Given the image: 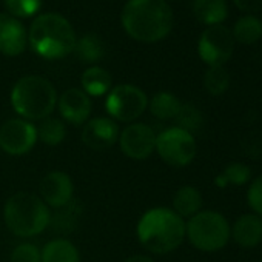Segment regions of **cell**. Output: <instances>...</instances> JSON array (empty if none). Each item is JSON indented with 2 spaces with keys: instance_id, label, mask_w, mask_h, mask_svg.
<instances>
[{
  "instance_id": "cell-1",
  "label": "cell",
  "mask_w": 262,
  "mask_h": 262,
  "mask_svg": "<svg viewBox=\"0 0 262 262\" xmlns=\"http://www.w3.org/2000/svg\"><path fill=\"white\" fill-rule=\"evenodd\" d=\"M120 20L129 37L155 43L170 34L174 17L165 0H129L122 10Z\"/></svg>"
},
{
  "instance_id": "cell-2",
  "label": "cell",
  "mask_w": 262,
  "mask_h": 262,
  "mask_svg": "<svg viewBox=\"0 0 262 262\" xmlns=\"http://www.w3.org/2000/svg\"><path fill=\"white\" fill-rule=\"evenodd\" d=\"M138 237L151 253L167 254L184 242L185 221L171 208H151L138 224Z\"/></svg>"
},
{
  "instance_id": "cell-3",
  "label": "cell",
  "mask_w": 262,
  "mask_h": 262,
  "mask_svg": "<svg viewBox=\"0 0 262 262\" xmlns=\"http://www.w3.org/2000/svg\"><path fill=\"white\" fill-rule=\"evenodd\" d=\"M76 42V33L71 24L56 13L37 16L28 31V43L43 59L56 60L71 54Z\"/></svg>"
},
{
  "instance_id": "cell-4",
  "label": "cell",
  "mask_w": 262,
  "mask_h": 262,
  "mask_svg": "<svg viewBox=\"0 0 262 262\" xmlns=\"http://www.w3.org/2000/svg\"><path fill=\"white\" fill-rule=\"evenodd\" d=\"M11 105L25 120L50 117L57 105V93L53 83L42 76H25L16 82L11 91Z\"/></svg>"
},
{
  "instance_id": "cell-5",
  "label": "cell",
  "mask_w": 262,
  "mask_h": 262,
  "mask_svg": "<svg viewBox=\"0 0 262 262\" xmlns=\"http://www.w3.org/2000/svg\"><path fill=\"white\" fill-rule=\"evenodd\" d=\"M4 219L10 231L19 237H31L42 233L51 219L48 205L36 194L16 193L4 208Z\"/></svg>"
},
{
  "instance_id": "cell-6",
  "label": "cell",
  "mask_w": 262,
  "mask_h": 262,
  "mask_svg": "<svg viewBox=\"0 0 262 262\" xmlns=\"http://www.w3.org/2000/svg\"><path fill=\"white\" fill-rule=\"evenodd\" d=\"M185 236L198 250L213 253L228 244L231 231L224 214L214 210H201L185 222Z\"/></svg>"
},
{
  "instance_id": "cell-7",
  "label": "cell",
  "mask_w": 262,
  "mask_h": 262,
  "mask_svg": "<svg viewBox=\"0 0 262 262\" xmlns=\"http://www.w3.org/2000/svg\"><path fill=\"white\" fill-rule=\"evenodd\" d=\"M156 151L165 164L181 168L194 161L198 145L188 131L173 126L156 136Z\"/></svg>"
},
{
  "instance_id": "cell-8",
  "label": "cell",
  "mask_w": 262,
  "mask_h": 262,
  "mask_svg": "<svg viewBox=\"0 0 262 262\" xmlns=\"http://www.w3.org/2000/svg\"><path fill=\"white\" fill-rule=\"evenodd\" d=\"M148 106L147 94L135 85H117L110 90L105 108L108 114L120 122L136 120Z\"/></svg>"
},
{
  "instance_id": "cell-9",
  "label": "cell",
  "mask_w": 262,
  "mask_h": 262,
  "mask_svg": "<svg viewBox=\"0 0 262 262\" xmlns=\"http://www.w3.org/2000/svg\"><path fill=\"white\" fill-rule=\"evenodd\" d=\"M234 39L231 31L224 25L208 27L198 43L199 57L208 67H224L233 54Z\"/></svg>"
},
{
  "instance_id": "cell-10",
  "label": "cell",
  "mask_w": 262,
  "mask_h": 262,
  "mask_svg": "<svg viewBox=\"0 0 262 262\" xmlns=\"http://www.w3.org/2000/svg\"><path fill=\"white\" fill-rule=\"evenodd\" d=\"M37 142L36 126L25 119H10L0 126V148L7 155L22 156Z\"/></svg>"
},
{
  "instance_id": "cell-11",
  "label": "cell",
  "mask_w": 262,
  "mask_h": 262,
  "mask_svg": "<svg viewBox=\"0 0 262 262\" xmlns=\"http://www.w3.org/2000/svg\"><path fill=\"white\" fill-rule=\"evenodd\" d=\"M119 145L129 159L144 161L156 151V135L145 123H131L119 133Z\"/></svg>"
},
{
  "instance_id": "cell-12",
  "label": "cell",
  "mask_w": 262,
  "mask_h": 262,
  "mask_svg": "<svg viewBox=\"0 0 262 262\" xmlns=\"http://www.w3.org/2000/svg\"><path fill=\"white\" fill-rule=\"evenodd\" d=\"M40 199L53 208H60L73 201V181L63 171H51L43 176L39 185Z\"/></svg>"
},
{
  "instance_id": "cell-13",
  "label": "cell",
  "mask_w": 262,
  "mask_h": 262,
  "mask_svg": "<svg viewBox=\"0 0 262 262\" xmlns=\"http://www.w3.org/2000/svg\"><path fill=\"white\" fill-rule=\"evenodd\" d=\"M119 141V128L114 120L108 117H96L85 123L82 129V142L94 150H108Z\"/></svg>"
},
{
  "instance_id": "cell-14",
  "label": "cell",
  "mask_w": 262,
  "mask_h": 262,
  "mask_svg": "<svg viewBox=\"0 0 262 262\" xmlns=\"http://www.w3.org/2000/svg\"><path fill=\"white\" fill-rule=\"evenodd\" d=\"M57 106L60 116L73 125L85 123L91 113L90 96L79 88H70L63 91L60 97H57Z\"/></svg>"
},
{
  "instance_id": "cell-15",
  "label": "cell",
  "mask_w": 262,
  "mask_h": 262,
  "mask_svg": "<svg viewBox=\"0 0 262 262\" xmlns=\"http://www.w3.org/2000/svg\"><path fill=\"white\" fill-rule=\"evenodd\" d=\"M27 42L28 34L24 24L10 14H0V53L19 56L25 51Z\"/></svg>"
},
{
  "instance_id": "cell-16",
  "label": "cell",
  "mask_w": 262,
  "mask_h": 262,
  "mask_svg": "<svg viewBox=\"0 0 262 262\" xmlns=\"http://www.w3.org/2000/svg\"><path fill=\"white\" fill-rule=\"evenodd\" d=\"M230 231L239 247L254 248L262 242V217L254 213H245L233 222Z\"/></svg>"
},
{
  "instance_id": "cell-17",
  "label": "cell",
  "mask_w": 262,
  "mask_h": 262,
  "mask_svg": "<svg viewBox=\"0 0 262 262\" xmlns=\"http://www.w3.org/2000/svg\"><path fill=\"white\" fill-rule=\"evenodd\" d=\"M202 210V194L193 185L181 187L173 196V211L184 217H193Z\"/></svg>"
},
{
  "instance_id": "cell-18",
  "label": "cell",
  "mask_w": 262,
  "mask_h": 262,
  "mask_svg": "<svg viewBox=\"0 0 262 262\" xmlns=\"http://www.w3.org/2000/svg\"><path fill=\"white\" fill-rule=\"evenodd\" d=\"M193 13L201 24L208 27L221 25L228 14L225 0H194Z\"/></svg>"
},
{
  "instance_id": "cell-19",
  "label": "cell",
  "mask_w": 262,
  "mask_h": 262,
  "mask_svg": "<svg viewBox=\"0 0 262 262\" xmlns=\"http://www.w3.org/2000/svg\"><path fill=\"white\" fill-rule=\"evenodd\" d=\"M80 82L83 91L88 96H94V97L103 96L111 90L113 85L111 74L102 67H90L88 70H85Z\"/></svg>"
},
{
  "instance_id": "cell-20",
  "label": "cell",
  "mask_w": 262,
  "mask_h": 262,
  "mask_svg": "<svg viewBox=\"0 0 262 262\" xmlns=\"http://www.w3.org/2000/svg\"><path fill=\"white\" fill-rule=\"evenodd\" d=\"M42 262H80V256L73 242L54 239L43 247Z\"/></svg>"
},
{
  "instance_id": "cell-21",
  "label": "cell",
  "mask_w": 262,
  "mask_h": 262,
  "mask_svg": "<svg viewBox=\"0 0 262 262\" xmlns=\"http://www.w3.org/2000/svg\"><path fill=\"white\" fill-rule=\"evenodd\" d=\"M181 106V100L168 91H161L150 100V111L159 120H174Z\"/></svg>"
},
{
  "instance_id": "cell-22",
  "label": "cell",
  "mask_w": 262,
  "mask_h": 262,
  "mask_svg": "<svg viewBox=\"0 0 262 262\" xmlns=\"http://www.w3.org/2000/svg\"><path fill=\"white\" fill-rule=\"evenodd\" d=\"M251 181V170L248 165L242 162H231L228 164L214 179V184L219 188H225L228 185L242 187Z\"/></svg>"
},
{
  "instance_id": "cell-23",
  "label": "cell",
  "mask_w": 262,
  "mask_h": 262,
  "mask_svg": "<svg viewBox=\"0 0 262 262\" xmlns=\"http://www.w3.org/2000/svg\"><path fill=\"white\" fill-rule=\"evenodd\" d=\"M231 34L234 42H239L242 45H253L262 37V22L254 16L241 17L236 22Z\"/></svg>"
},
{
  "instance_id": "cell-24",
  "label": "cell",
  "mask_w": 262,
  "mask_h": 262,
  "mask_svg": "<svg viewBox=\"0 0 262 262\" xmlns=\"http://www.w3.org/2000/svg\"><path fill=\"white\" fill-rule=\"evenodd\" d=\"M74 51L77 57L85 63H96L105 56V43L96 34H86L76 42Z\"/></svg>"
},
{
  "instance_id": "cell-25",
  "label": "cell",
  "mask_w": 262,
  "mask_h": 262,
  "mask_svg": "<svg viewBox=\"0 0 262 262\" xmlns=\"http://www.w3.org/2000/svg\"><path fill=\"white\" fill-rule=\"evenodd\" d=\"M39 126H36L37 131V139L42 141L47 145H59L67 135V129L62 120L54 119V117H45L39 120Z\"/></svg>"
},
{
  "instance_id": "cell-26",
  "label": "cell",
  "mask_w": 262,
  "mask_h": 262,
  "mask_svg": "<svg viewBox=\"0 0 262 262\" xmlns=\"http://www.w3.org/2000/svg\"><path fill=\"white\" fill-rule=\"evenodd\" d=\"M176 126L181 129L188 131L190 135L199 131L204 125V116L199 108H196L191 103H182L178 116L174 117Z\"/></svg>"
},
{
  "instance_id": "cell-27",
  "label": "cell",
  "mask_w": 262,
  "mask_h": 262,
  "mask_svg": "<svg viewBox=\"0 0 262 262\" xmlns=\"http://www.w3.org/2000/svg\"><path fill=\"white\" fill-rule=\"evenodd\" d=\"M204 86L211 96L224 94L230 86V74L225 67H210L204 76Z\"/></svg>"
},
{
  "instance_id": "cell-28",
  "label": "cell",
  "mask_w": 262,
  "mask_h": 262,
  "mask_svg": "<svg viewBox=\"0 0 262 262\" xmlns=\"http://www.w3.org/2000/svg\"><path fill=\"white\" fill-rule=\"evenodd\" d=\"M59 211L56 213L54 219H50V224L54 225V228L60 233H68L71 231L77 222H79V216H80V208L74 204V202H68L67 205L57 208Z\"/></svg>"
},
{
  "instance_id": "cell-29",
  "label": "cell",
  "mask_w": 262,
  "mask_h": 262,
  "mask_svg": "<svg viewBox=\"0 0 262 262\" xmlns=\"http://www.w3.org/2000/svg\"><path fill=\"white\" fill-rule=\"evenodd\" d=\"M42 5V0H5L8 14L16 19H25L34 16Z\"/></svg>"
},
{
  "instance_id": "cell-30",
  "label": "cell",
  "mask_w": 262,
  "mask_h": 262,
  "mask_svg": "<svg viewBox=\"0 0 262 262\" xmlns=\"http://www.w3.org/2000/svg\"><path fill=\"white\" fill-rule=\"evenodd\" d=\"M247 202L251 211L262 217V174L256 176L248 187L247 191Z\"/></svg>"
},
{
  "instance_id": "cell-31",
  "label": "cell",
  "mask_w": 262,
  "mask_h": 262,
  "mask_svg": "<svg viewBox=\"0 0 262 262\" xmlns=\"http://www.w3.org/2000/svg\"><path fill=\"white\" fill-rule=\"evenodd\" d=\"M11 262H42V251L34 244H20L11 253Z\"/></svg>"
},
{
  "instance_id": "cell-32",
  "label": "cell",
  "mask_w": 262,
  "mask_h": 262,
  "mask_svg": "<svg viewBox=\"0 0 262 262\" xmlns=\"http://www.w3.org/2000/svg\"><path fill=\"white\" fill-rule=\"evenodd\" d=\"M234 5L248 14H254L262 11V0H234Z\"/></svg>"
},
{
  "instance_id": "cell-33",
  "label": "cell",
  "mask_w": 262,
  "mask_h": 262,
  "mask_svg": "<svg viewBox=\"0 0 262 262\" xmlns=\"http://www.w3.org/2000/svg\"><path fill=\"white\" fill-rule=\"evenodd\" d=\"M125 262H155L151 257H148V256H144V254H136V256H131V257H128Z\"/></svg>"
},
{
  "instance_id": "cell-34",
  "label": "cell",
  "mask_w": 262,
  "mask_h": 262,
  "mask_svg": "<svg viewBox=\"0 0 262 262\" xmlns=\"http://www.w3.org/2000/svg\"><path fill=\"white\" fill-rule=\"evenodd\" d=\"M165 2H167V0H165Z\"/></svg>"
}]
</instances>
